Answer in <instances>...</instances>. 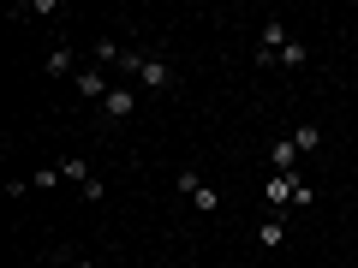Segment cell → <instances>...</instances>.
Instances as JSON below:
<instances>
[{
  "label": "cell",
  "mask_w": 358,
  "mask_h": 268,
  "mask_svg": "<svg viewBox=\"0 0 358 268\" xmlns=\"http://www.w3.org/2000/svg\"><path fill=\"white\" fill-rule=\"evenodd\" d=\"M293 191H299V173H268V185H263L275 215H293Z\"/></svg>",
  "instance_id": "1"
},
{
  "label": "cell",
  "mask_w": 358,
  "mask_h": 268,
  "mask_svg": "<svg viewBox=\"0 0 358 268\" xmlns=\"http://www.w3.org/2000/svg\"><path fill=\"white\" fill-rule=\"evenodd\" d=\"M72 89L84 96V102H108V89H114V84H108V72H102V66H78Z\"/></svg>",
  "instance_id": "2"
},
{
  "label": "cell",
  "mask_w": 358,
  "mask_h": 268,
  "mask_svg": "<svg viewBox=\"0 0 358 268\" xmlns=\"http://www.w3.org/2000/svg\"><path fill=\"white\" fill-rule=\"evenodd\" d=\"M287 42H293V36H287V24H281V18H263V48H257V66H275Z\"/></svg>",
  "instance_id": "3"
},
{
  "label": "cell",
  "mask_w": 358,
  "mask_h": 268,
  "mask_svg": "<svg viewBox=\"0 0 358 268\" xmlns=\"http://www.w3.org/2000/svg\"><path fill=\"white\" fill-rule=\"evenodd\" d=\"M131 107H138V89L114 84V89H108V102H102V114H108V119H131Z\"/></svg>",
  "instance_id": "4"
},
{
  "label": "cell",
  "mask_w": 358,
  "mask_h": 268,
  "mask_svg": "<svg viewBox=\"0 0 358 268\" xmlns=\"http://www.w3.org/2000/svg\"><path fill=\"white\" fill-rule=\"evenodd\" d=\"M179 191L192 197V203H197V209H215V203H221V197H215V191H209V185H203V179H197V173H179Z\"/></svg>",
  "instance_id": "5"
},
{
  "label": "cell",
  "mask_w": 358,
  "mask_h": 268,
  "mask_svg": "<svg viewBox=\"0 0 358 268\" xmlns=\"http://www.w3.org/2000/svg\"><path fill=\"white\" fill-rule=\"evenodd\" d=\"M268 167H275V173H299V149H293V137H275V149H268Z\"/></svg>",
  "instance_id": "6"
},
{
  "label": "cell",
  "mask_w": 358,
  "mask_h": 268,
  "mask_svg": "<svg viewBox=\"0 0 358 268\" xmlns=\"http://www.w3.org/2000/svg\"><path fill=\"white\" fill-rule=\"evenodd\" d=\"M42 72H48V77H78V54H72V48L60 42V48L48 54V66H42Z\"/></svg>",
  "instance_id": "7"
},
{
  "label": "cell",
  "mask_w": 358,
  "mask_h": 268,
  "mask_svg": "<svg viewBox=\"0 0 358 268\" xmlns=\"http://www.w3.org/2000/svg\"><path fill=\"white\" fill-rule=\"evenodd\" d=\"M281 239H287V215H268L263 227H257V244H263V251H281Z\"/></svg>",
  "instance_id": "8"
},
{
  "label": "cell",
  "mask_w": 358,
  "mask_h": 268,
  "mask_svg": "<svg viewBox=\"0 0 358 268\" xmlns=\"http://www.w3.org/2000/svg\"><path fill=\"white\" fill-rule=\"evenodd\" d=\"M293 149H299V155H317V149H322V126H310V119H305V126L293 131Z\"/></svg>",
  "instance_id": "9"
},
{
  "label": "cell",
  "mask_w": 358,
  "mask_h": 268,
  "mask_svg": "<svg viewBox=\"0 0 358 268\" xmlns=\"http://www.w3.org/2000/svg\"><path fill=\"white\" fill-rule=\"evenodd\" d=\"M120 60H126V48H120V42H108V36L96 42V66H108V72H114Z\"/></svg>",
  "instance_id": "10"
},
{
  "label": "cell",
  "mask_w": 358,
  "mask_h": 268,
  "mask_svg": "<svg viewBox=\"0 0 358 268\" xmlns=\"http://www.w3.org/2000/svg\"><path fill=\"white\" fill-rule=\"evenodd\" d=\"M60 173H66V179H72V185H78V191H84V185H90V179H96V173H90V161H60Z\"/></svg>",
  "instance_id": "11"
},
{
  "label": "cell",
  "mask_w": 358,
  "mask_h": 268,
  "mask_svg": "<svg viewBox=\"0 0 358 268\" xmlns=\"http://www.w3.org/2000/svg\"><path fill=\"white\" fill-rule=\"evenodd\" d=\"M60 167H36V173H30V191H48V185H60Z\"/></svg>",
  "instance_id": "12"
},
{
  "label": "cell",
  "mask_w": 358,
  "mask_h": 268,
  "mask_svg": "<svg viewBox=\"0 0 358 268\" xmlns=\"http://www.w3.org/2000/svg\"><path fill=\"white\" fill-rule=\"evenodd\" d=\"M310 60V54H305V42H287V48H281V60H275V66H305Z\"/></svg>",
  "instance_id": "13"
},
{
  "label": "cell",
  "mask_w": 358,
  "mask_h": 268,
  "mask_svg": "<svg viewBox=\"0 0 358 268\" xmlns=\"http://www.w3.org/2000/svg\"><path fill=\"white\" fill-rule=\"evenodd\" d=\"M66 268H102V262H90V256H72V262H66Z\"/></svg>",
  "instance_id": "14"
}]
</instances>
